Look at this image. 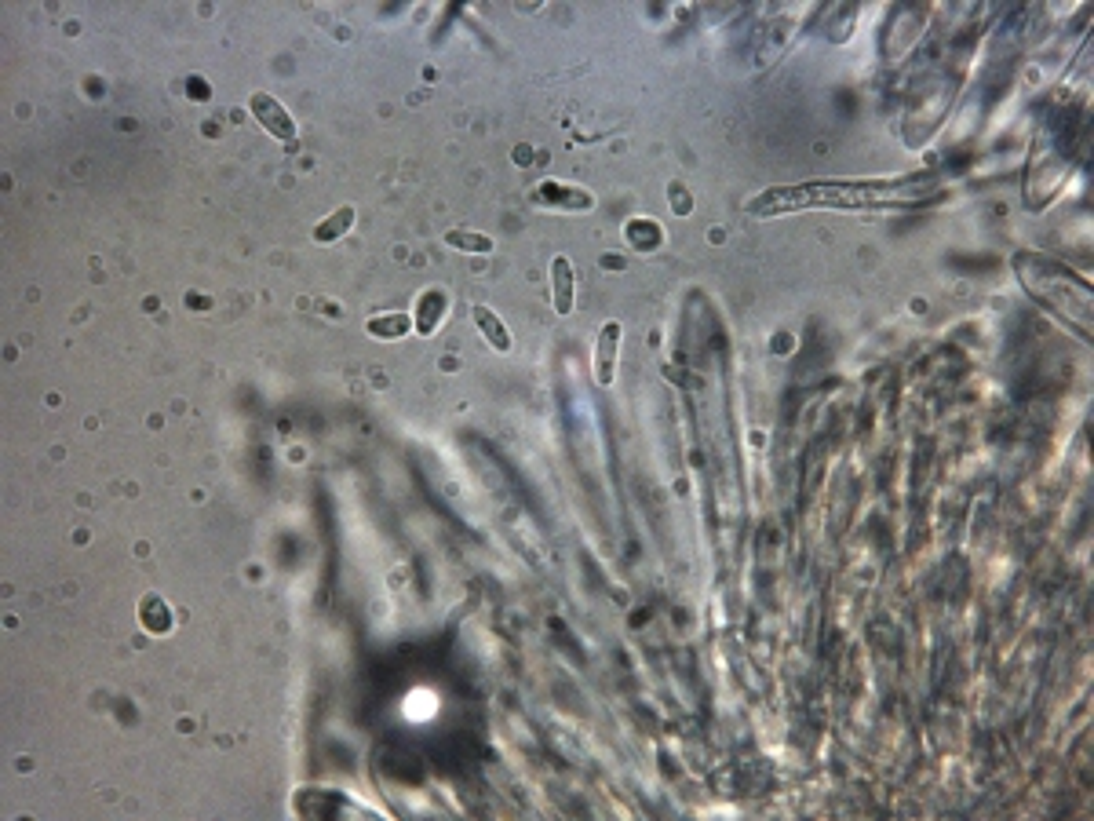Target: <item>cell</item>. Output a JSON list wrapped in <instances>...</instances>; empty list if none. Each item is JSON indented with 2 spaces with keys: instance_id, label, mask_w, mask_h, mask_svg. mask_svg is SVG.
<instances>
[{
  "instance_id": "6da1fadb",
  "label": "cell",
  "mask_w": 1094,
  "mask_h": 821,
  "mask_svg": "<svg viewBox=\"0 0 1094 821\" xmlns=\"http://www.w3.org/2000/svg\"><path fill=\"white\" fill-rule=\"evenodd\" d=\"M945 179L934 172H912L898 179H810L795 187H770L748 201L752 219L792 216L810 208H832V212H898L916 208L923 201L938 198Z\"/></svg>"
},
{
  "instance_id": "7a4b0ae2",
  "label": "cell",
  "mask_w": 1094,
  "mask_h": 821,
  "mask_svg": "<svg viewBox=\"0 0 1094 821\" xmlns=\"http://www.w3.org/2000/svg\"><path fill=\"white\" fill-rule=\"evenodd\" d=\"M248 110H252V117H256L259 125L267 128L270 136L278 139V143H285V150H289V154H296V150H300V132H296V121H292V114L278 103V99H274V95L252 92V99H248Z\"/></svg>"
},
{
  "instance_id": "3957f363",
  "label": "cell",
  "mask_w": 1094,
  "mask_h": 821,
  "mask_svg": "<svg viewBox=\"0 0 1094 821\" xmlns=\"http://www.w3.org/2000/svg\"><path fill=\"white\" fill-rule=\"evenodd\" d=\"M620 340H624V325L606 322L595 336V384L609 387L617 380V362H620Z\"/></svg>"
},
{
  "instance_id": "277c9868",
  "label": "cell",
  "mask_w": 1094,
  "mask_h": 821,
  "mask_svg": "<svg viewBox=\"0 0 1094 821\" xmlns=\"http://www.w3.org/2000/svg\"><path fill=\"white\" fill-rule=\"evenodd\" d=\"M573 296H577V271L566 256H555L551 260V303H555V314H573Z\"/></svg>"
},
{
  "instance_id": "5b68a950",
  "label": "cell",
  "mask_w": 1094,
  "mask_h": 821,
  "mask_svg": "<svg viewBox=\"0 0 1094 821\" xmlns=\"http://www.w3.org/2000/svg\"><path fill=\"white\" fill-rule=\"evenodd\" d=\"M471 318H475L478 333H482V340H486L489 347H493V351H500V354L511 351V333H507L504 318H500V314H496L493 307H486V303H475V307H471Z\"/></svg>"
},
{
  "instance_id": "8992f818",
  "label": "cell",
  "mask_w": 1094,
  "mask_h": 821,
  "mask_svg": "<svg viewBox=\"0 0 1094 821\" xmlns=\"http://www.w3.org/2000/svg\"><path fill=\"white\" fill-rule=\"evenodd\" d=\"M354 219H358V212H354V205H343L336 208L332 216H325L314 227V245H332V241H340L343 234H351L354 227Z\"/></svg>"
},
{
  "instance_id": "52a82bcc",
  "label": "cell",
  "mask_w": 1094,
  "mask_h": 821,
  "mask_svg": "<svg viewBox=\"0 0 1094 821\" xmlns=\"http://www.w3.org/2000/svg\"><path fill=\"white\" fill-rule=\"evenodd\" d=\"M365 329H369V336H376V340H398V336H405L409 329H413V318L402 314V311L372 314Z\"/></svg>"
},
{
  "instance_id": "ba28073f",
  "label": "cell",
  "mask_w": 1094,
  "mask_h": 821,
  "mask_svg": "<svg viewBox=\"0 0 1094 821\" xmlns=\"http://www.w3.org/2000/svg\"><path fill=\"white\" fill-rule=\"evenodd\" d=\"M445 245H449V249H460V252H478V256H486V252L496 249V241L489 238V234H482V230H449V234H445Z\"/></svg>"
}]
</instances>
